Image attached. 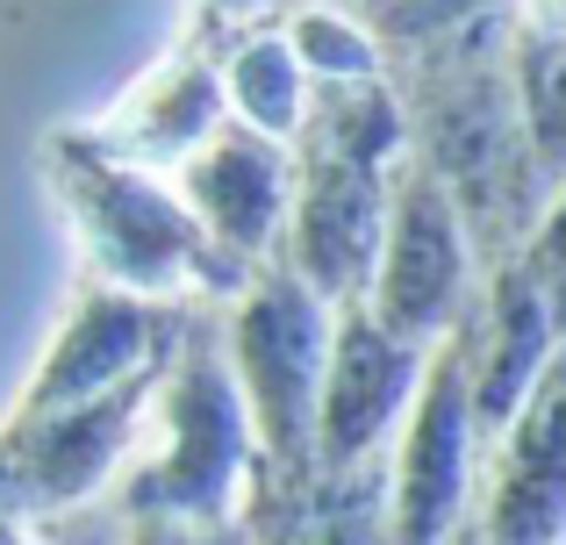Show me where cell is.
<instances>
[{"mask_svg": "<svg viewBox=\"0 0 566 545\" xmlns=\"http://www.w3.org/2000/svg\"><path fill=\"white\" fill-rule=\"evenodd\" d=\"M510 8L473 14V22L444 29L438 43L387 65L401 129H409V158L452 195L481 273L524 252L531 230L559 216V172L538 158L524 115H516Z\"/></svg>", "mask_w": 566, "mask_h": 545, "instance_id": "1", "label": "cell"}, {"mask_svg": "<svg viewBox=\"0 0 566 545\" xmlns=\"http://www.w3.org/2000/svg\"><path fill=\"white\" fill-rule=\"evenodd\" d=\"M409 158L395 80H308V108L287 137V216L280 244L323 302H359L374 280L395 172Z\"/></svg>", "mask_w": 566, "mask_h": 545, "instance_id": "2", "label": "cell"}, {"mask_svg": "<svg viewBox=\"0 0 566 545\" xmlns=\"http://www.w3.org/2000/svg\"><path fill=\"white\" fill-rule=\"evenodd\" d=\"M259 495H265V460H259L251 409L237 395V374L222 359L216 302H193L180 337H172L166 374L151 388V409H144V438L101 503L230 524L251 517Z\"/></svg>", "mask_w": 566, "mask_h": 545, "instance_id": "3", "label": "cell"}, {"mask_svg": "<svg viewBox=\"0 0 566 545\" xmlns=\"http://www.w3.org/2000/svg\"><path fill=\"white\" fill-rule=\"evenodd\" d=\"M43 180L80 238V266L101 287L144 294V302H230L251 266H237L166 172L108 158L86 129H57L43 144Z\"/></svg>", "mask_w": 566, "mask_h": 545, "instance_id": "4", "label": "cell"}, {"mask_svg": "<svg viewBox=\"0 0 566 545\" xmlns=\"http://www.w3.org/2000/svg\"><path fill=\"white\" fill-rule=\"evenodd\" d=\"M337 302H323L287 259H259L230 302H216V337L251 409L265 489H302L316 474V388L331 359Z\"/></svg>", "mask_w": 566, "mask_h": 545, "instance_id": "5", "label": "cell"}, {"mask_svg": "<svg viewBox=\"0 0 566 545\" xmlns=\"http://www.w3.org/2000/svg\"><path fill=\"white\" fill-rule=\"evenodd\" d=\"M158 374L166 366L129 374L101 395H80V402L29 409V417L8 409V423H0V503L29 524H51V517L101 503L144 438V409H151Z\"/></svg>", "mask_w": 566, "mask_h": 545, "instance_id": "6", "label": "cell"}, {"mask_svg": "<svg viewBox=\"0 0 566 545\" xmlns=\"http://www.w3.org/2000/svg\"><path fill=\"white\" fill-rule=\"evenodd\" d=\"M481 287V259H473L459 209L416 158H401L395 195H387V223H380V252L374 280H366V316L380 331L409 337V345H438L459 331V316L473 308Z\"/></svg>", "mask_w": 566, "mask_h": 545, "instance_id": "7", "label": "cell"}, {"mask_svg": "<svg viewBox=\"0 0 566 545\" xmlns=\"http://www.w3.org/2000/svg\"><path fill=\"white\" fill-rule=\"evenodd\" d=\"M473 489H481V431L467 402V366H459V337H438L409 417L387 446L380 545H444L473 517Z\"/></svg>", "mask_w": 566, "mask_h": 545, "instance_id": "8", "label": "cell"}, {"mask_svg": "<svg viewBox=\"0 0 566 545\" xmlns=\"http://www.w3.org/2000/svg\"><path fill=\"white\" fill-rule=\"evenodd\" d=\"M423 366H430V345L380 331L366 316V302H337L331 359H323V388H316V474L359 467L395 446Z\"/></svg>", "mask_w": 566, "mask_h": 545, "instance_id": "9", "label": "cell"}, {"mask_svg": "<svg viewBox=\"0 0 566 545\" xmlns=\"http://www.w3.org/2000/svg\"><path fill=\"white\" fill-rule=\"evenodd\" d=\"M187 308L193 302H144V294L80 280V287H72L65 323H57V337L43 345L36 374H29L22 395H14V417L80 402V395H101V388H115V380H129V374L166 366V352H172V337H180Z\"/></svg>", "mask_w": 566, "mask_h": 545, "instance_id": "10", "label": "cell"}, {"mask_svg": "<svg viewBox=\"0 0 566 545\" xmlns=\"http://www.w3.org/2000/svg\"><path fill=\"white\" fill-rule=\"evenodd\" d=\"M166 180H172V195L193 209V223H201L237 266L273 259L280 216H287V144L280 137H265V129L222 115Z\"/></svg>", "mask_w": 566, "mask_h": 545, "instance_id": "11", "label": "cell"}, {"mask_svg": "<svg viewBox=\"0 0 566 545\" xmlns=\"http://www.w3.org/2000/svg\"><path fill=\"white\" fill-rule=\"evenodd\" d=\"M222 115H230V101H222V36L187 22V36L101 123H86V137L108 158H129L144 172H172Z\"/></svg>", "mask_w": 566, "mask_h": 545, "instance_id": "12", "label": "cell"}, {"mask_svg": "<svg viewBox=\"0 0 566 545\" xmlns=\"http://www.w3.org/2000/svg\"><path fill=\"white\" fill-rule=\"evenodd\" d=\"M481 545H559V366H545L502 438L481 452Z\"/></svg>", "mask_w": 566, "mask_h": 545, "instance_id": "13", "label": "cell"}, {"mask_svg": "<svg viewBox=\"0 0 566 545\" xmlns=\"http://www.w3.org/2000/svg\"><path fill=\"white\" fill-rule=\"evenodd\" d=\"M222 101H230L237 123L265 129L280 144L294 137V123L308 108V72H302V57H294L280 22H259V29L222 43Z\"/></svg>", "mask_w": 566, "mask_h": 545, "instance_id": "14", "label": "cell"}, {"mask_svg": "<svg viewBox=\"0 0 566 545\" xmlns=\"http://www.w3.org/2000/svg\"><path fill=\"white\" fill-rule=\"evenodd\" d=\"M331 8H345L352 22L387 51V65H395V57L438 43L444 29L473 22V14H495V8H510V0H331Z\"/></svg>", "mask_w": 566, "mask_h": 545, "instance_id": "15", "label": "cell"}, {"mask_svg": "<svg viewBox=\"0 0 566 545\" xmlns=\"http://www.w3.org/2000/svg\"><path fill=\"white\" fill-rule=\"evenodd\" d=\"M108 545H251V517L201 524V517H166V510H108Z\"/></svg>", "mask_w": 566, "mask_h": 545, "instance_id": "16", "label": "cell"}, {"mask_svg": "<svg viewBox=\"0 0 566 545\" xmlns=\"http://www.w3.org/2000/svg\"><path fill=\"white\" fill-rule=\"evenodd\" d=\"M280 8H287V0H193L187 22L216 29V36L230 43V36H244V29H259V22H280Z\"/></svg>", "mask_w": 566, "mask_h": 545, "instance_id": "17", "label": "cell"}, {"mask_svg": "<svg viewBox=\"0 0 566 545\" xmlns=\"http://www.w3.org/2000/svg\"><path fill=\"white\" fill-rule=\"evenodd\" d=\"M36 532H43V545H108V510L86 503V510H72V517L36 524Z\"/></svg>", "mask_w": 566, "mask_h": 545, "instance_id": "18", "label": "cell"}, {"mask_svg": "<svg viewBox=\"0 0 566 545\" xmlns=\"http://www.w3.org/2000/svg\"><path fill=\"white\" fill-rule=\"evenodd\" d=\"M0 545H43V532H36L29 517H14L8 503H0Z\"/></svg>", "mask_w": 566, "mask_h": 545, "instance_id": "19", "label": "cell"}]
</instances>
